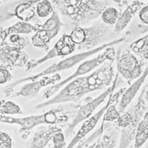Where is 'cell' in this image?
Wrapping results in <instances>:
<instances>
[{"label":"cell","instance_id":"6da1fadb","mask_svg":"<svg viewBox=\"0 0 148 148\" xmlns=\"http://www.w3.org/2000/svg\"><path fill=\"white\" fill-rule=\"evenodd\" d=\"M112 76L113 67L112 62H110L106 65L97 68L90 75L72 80L54 98L39 104L36 106V108L39 109L53 104L72 101L85 94L101 89L109 84Z\"/></svg>","mask_w":148,"mask_h":148},{"label":"cell","instance_id":"7a4b0ae2","mask_svg":"<svg viewBox=\"0 0 148 148\" xmlns=\"http://www.w3.org/2000/svg\"><path fill=\"white\" fill-rule=\"evenodd\" d=\"M66 13L72 20L74 27H82L86 23L100 17L108 6L105 0H66Z\"/></svg>","mask_w":148,"mask_h":148},{"label":"cell","instance_id":"3957f363","mask_svg":"<svg viewBox=\"0 0 148 148\" xmlns=\"http://www.w3.org/2000/svg\"><path fill=\"white\" fill-rule=\"evenodd\" d=\"M116 53L114 47V46H112L105 49L97 56L90 60H84L78 66L76 70L72 74V75L66 78L60 83L51 87V89L48 90L46 92H45L46 98L49 97L54 92L58 90L62 86L66 84L69 82L77 77H80L82 75L87 74L106 61H113L116 57Z\"/></svg>","mask_w":148,"mask_h":148},{"label":"cell","instance_id":"277c9868","mask_svg":"<svg viewBox=\"0 0 148 148\" xmlns=\"http://www.w3.org/2000/svg\"><path fill=\"white\" fill-rule=\"evenodd\" d=\"M143 62L130 50H124L117 58V72L128 82L138 78L143 73Z\"/></svg>","mask_w":148,"mask_h":148},{"label":"cell","instance_id":"5b68a950","mask_svg":"<svg viewBox=\"0 0 148 148\" xmlns=\"http://www.w3.org/2000/svg\"><path fill=\"white\" fill-rule=\"evenodd\" d=\"M56 115L53 110H50L42 114L32 115L23 118H13L3 115L0 116V122L20 125L21 131L26 132L31 130L39 124H53L56 123Z\"/></svg>","mask_w":148,"mask_h":148},{"label":"cell","instance_id":"8992f818","mask_svg":"<svg viewBox=\"0 0 148 148\" xmlns=\"http://www.w3.org/2000/svg\"><path fill=\"white\" fill-rule=\"evenodd\" d=\"M84 28L86 32V39L83 44L78 46V49L87 51L101 45L100 43L106 34L108 27L102 23H97Z\"/></svg>","mask_w":148,"mask_h":148},{"label":"cell","instance_id":"52a82bcc","mask_svg":"<svg viewBox=\"0 0 148 148\" xmlns=\"http://www.w3.org/2000/svg\"><path fill=\"white\" fill-rule=\"evenodd\" d=\"M109 103H108L95 114L91 117H88L86 120L84 121L80 128L79 130L76 135L73 138L66 148H73L78 142H79L95 127L100 118L105 113L106 109L109 106Z\"/></svg>","mask_w":148,"mask_h":148},{"label":"cell","instance_id":"ba28073f","mask_svg":"<svg viewBox=\"0 0 148 148\" xmlns=\"http://www.w3.org/2000/svg\"><path fill=\"white\" fill-rule=\"evenodd\" d=\"M145 5V2L140 0L134 1L131 4L128 5L121 14H120L119 18L114 25V32L119 33L123 31L131 23L136 13Z\"/></svg>","mask_w":148,"mask_h":148},{"label":"cell","instance_id":"9c48e42d","mask_svg":"<svg viewBox=\"0 0 148 148\" xmlns=\"http://www.w3.org/2000/svg\"><path fill=\"white\" fill-rule=\"evenodd\" d=\"M147 76L148 65L146 69H144L142 75L138 78H137V80L134 82L124 92L119 105V109L120 111H123L131 103V101H132L135 95L139 90L141 86L145 82Z\"/></svg>","mask_w":148,"mask_h":148},{"label":"cell","instance_id":"30bf717a","mask_svg":"<svg viewBox=\"0 0 148 148\" xmlns=\"http://www.w3.org/2000/svg\"><path fill=\"white\" fill-rule=\"evenodd\" d=\"M113 87H110L108 88L105 92L99 95L97 98L92 101L89 103H87L86 105L83 106L81 109L79 111L76 119L74 120L73 122V127H75L81 121L87 119V117H90L89 116L91 114V113L94 112V110L99 105L102 101L106 98V97L112 91Z\"/></svg>","mask_w":148,"mask_h":148},{"label":"cell","instance_id":"8fae6325","mask_svg":"<svg viewBox=\"0 0 148 148\" xmlns=\"http://www.w3.org/2000/svg\"><path fill=\"white\" fill-rule=\"evenodd\" d=\"M58 131L60 129L53 127L38 130L29 141L28 148H44L51 139L53 134Z\"/></svg>","mask_w":148,"mask_h":148},{"label":"cell","instance_id":"7c38bea8","mask_svg":"<svg viewBox=\"0 0 148 148\" xmlns=\"http://www.w3.org/2000/svg\"><path fill=\"white\" fill-rule=\"evenodd\" d=\"M141 26L148 30V27ZM129 49L142 60H148V32L145 36L133 41L130 45Z\"/></svg>","mask_w":148,"mask_h":148},{"label":"cell","instance_id":"4fadbf2b","mask_svg":"<svg viewBox=\"0 0 148 148\" xmlns=\"http://www.w3.org/2000/svg\"><path fill=\"white\" fill-rule=\"evenodd\" d=\"M148 139V112L139 123L135 137V147L139 148Z\"/></svg>","mask_w":148,"mask_h":148},{"label":"cell","instance_id":"5bb4252c","mask_svg":"<svg viewBox=\"0 0 148 148\" xmlns=\"http://www.w3.org/2000/svg\"><path fill=\"white\" fill-rule=\"evenodd\" d=\"M76 49V45L72 41L69 35H64L55 45L57 55L66 56L72 53Z\"/></svg>","mask_w":148,"mask_h":148},{"label":"cell","instance_id":"9a60e30c","mask_svg":"<svg viewBox=\"0 0 148 148\" xmlns=\"http://www.w3.org/2000/svg\"><path fill=\"white\" fill-rule=\"evenodd\" d=\"M120 16L118 10L113 6H108L102 12L100 17L107 26H114Z\"/></svg>","mask_w":148,"mask_h":148},{"label":"cell","instance_id":"2e32d148","mask_svg":"<svg viewBox=\"0 0 148 148\" xmlns=\"http://www.w3.org/2000/svg\"><path fill=\"white\" fill-rule=\"evenodd\" d=\"M0 112L2 114H15L22 113L20 107L10 101L2 100L0 101Z\"/></svg>","mask_w":148,"mask_h":148},{"label":"cell","instance_id":"e0dca14e","mask_svg":"<svg viewBox=\"0 0 148 148\" xmlns=\"http://www.w3.org/2000/svg\"><path fill=\"white\" fill-rule=\"evenodd\" d=\"M69 36L72 41L77 46L83 44L86 39L84 28L83 27H74Z\"/></svg>","mask_w":148,"mask_h":148},{"label":"cell","instance_id":"ac0fdd59","mask_svg":"<svg viewBox=\"0 0 148 148\" xmlns=\"http://www.w3.org/2000/svg\"><path fill=\"white\" fill-rule=\"evenodd\" d=\"M52 12L53 6L49 1L43 0L38 4L37 13L40 17H46Z\"/></svg>","mask_w":148,"mask_h":148},{"label":"cell","instance_id":"d6986e66","mask_svg":"<svg viewBox=\"0 0 148 148\" xmlns=\"http://www.w3.org/2000/svg\"><path fill=\"white\" fill-rule=\"evenodd\" d=\"M34 11L27 4H22L17 9V16L23 20H28L34 16Z\"/></svg>","mask_w":148,"mask_h":148},{"label":"cell","instance_id":"ffe728a7","mask_svg":"<svg viewBox=\"0 0 148 148\" xmlns=\"http://www.w3.org/2000/svg\"><path fill=\"white\" fill-rule=\"evenodd\" d=\"M52 140L53 142V147L52 148H63L65 146V137L60 130L53 134Z\"/></svg>","mask_w":148,"mask_h":148},{"label":"cell","instance_id":"44dd1931","mask_svg":"<svg viewBox=\"0 0 148 148\" xmlns=\"http://www.w3.org/2000/svg\"><path fill=\"white\" fill-rule=\"evenodd\" d=\"M117 120L118 125L122 128L130 125L134 121L133 117L130 113H125L121 116L120 115Z\"/></svg>","mask_w":148,"mask_h":148},{"label":"cell","instance_id":"7402d4cb","mask_svg":"<svg viewBox=\"0 0 148 148\" xmlns=\"http://www.w3.org/2000/svg\"><path fill=\"white\" fill-rule=\"evenodd\" d=\"M119 116V113L116 109V107L114 106H110L108 107L105 112L103 120L105 121H112L117 119Z\"/></svg>","mask_w":148,"mask_h":148},{"label":"cell","instance_id":"603a6c76","mask_svg":"<svg viewBox=\"0 0 148 148\" xmlns=\"http://www.w3.org/2000/svg\"><path fill=\"white\" fill-rule=\"evenodd\" d=\"M12 145L10 135L5 132L0 131V148H12Z\"/></svg>","mask_w":148,"mask_h":148},{"label":"cell","instance_id":"cb8c5ba5","mask_svg":"<svg viewBox=\"0 0 148 148\" xmlns=\"http://www.w3.org/2000/svg\"><path fill=\"white\" fill-rule=\"evenodd\" d=\"M138 18L140 22L148 27V5L143 6L138 12Z\"/></svg>","mask_w":148,"mask_h":148},{"label":"cell","instance_id":"d4e9b609","mask_svg":"<svg viewBox=\"0 0 148 148\" xmlns=\"http://www.w3.org/2000/svg\"><path fill=\"white\" fill-rule=\"evenodd\" d=\"M10 43L16 47H21L24 43V40L18 35H13L10 39Z\"/></svg>","mask_w":148,"mask_h":148},{"label":"cell","instance_id":"484cf974","mask_svg":"<svg viewBox=\"0 0 148 148\" xmlns=\"http://www.w3.org/2000/svg\"><path fill=\"white\" fill-rule=\"evenodd\" d=\"M9 77L10 75L8 71L3 68H0V84L5 83Z\"/></svg>","mask_w":148,"mask_h":148},{"label":"cell","instance_id":"4316f807","mask_svg":"<svg viewBox=\"0 0 148 148\" xmlns=\"http://www.w3.org/2000/svg\"><path fill=\"white\" fill-rule=\"evenodd\" d=\"M112 1H113L114 2L118 4L120 6H124V5H125V3H127L126 0H112Z\"/></svg>","mask_w":148,"mask_h":148},{"label":"cell","instance_id":"83f0119b","mask_svg":"<svg viewBox=\"0 0 148 148\" xmlns=\"http://www.w3.org/2000/svg\"><path fill=\"white\" fill-rule=\"evenodd\" d=\"M146 92H147V93H146V94H147V97H148V89H147Z\"/></svg>","mask_w":148,"mask_h":148},{"label":"cell","instance_id":"f1b7e54d","mask_svg":"<svg viewBox=\"0 0 148 148\" xmlns=\"http://www.w3.org/2000/svg\"><path fill=\"white\" fill-rule=\"evenodd\" d=\"M85 148H93V147H85Z\"/></svg>","mask_w":148,"mask_h":148},{"label":"cell","instance_id":"f546056e","mask_svg":"<svg viewBox=\"0 0 148 148\" xmlns=\"http://www.w3.org/2000/svg\"><path fill=\"white\" fill-rule=\"evenodd\" d=\"M140 1H148V0H140Z\"/></svg>","mask_w":148,"mask_h":148}]
</instances>
